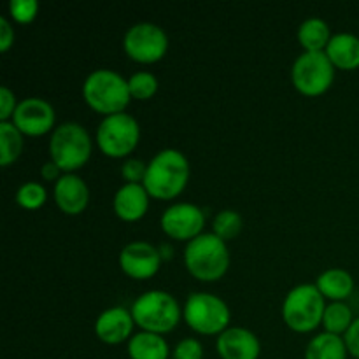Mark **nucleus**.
<instances>
[{"label":"nucleus","mask_w":359,"mask_h":359,"mask_svg":"<svg viewBox=\"0 0 359 359\" xmlns=\"http://www.w3.org/2000/svg\"><path fill=\"white\" fill-rule=\"evenodd\" d=\"M184 319L196 333L221 335L230 323V309L214 294L193 293L186 300Z\"/></svg>","instance_id":"nucleus-7"},{"label":"nucleus","mask_w":359,"mask_h":359,"mask_svg":"<svg viewBox=\"0 0 359 359\" xmlns=\"http://www.w3.org/2000/svg\"><path fill=\"white\" fill-rule=\"evenodd\" d=\"M346 340L333 333H321L309 342L305 351V359H346Z\"/></svg>","instance_id":"nucleus-21"},{"label":"nucleus","mask_w":359,"mask_h":359,"mask_svg":"<svg viewBox=\"0 0 359 359\" xmlns=\"http://www.w3.org/2000/svg\"><path fill=\"white\" fill-rule=\"evenodd\" d=\"M298 39H300L302 46L305 48V51L309 53H319L325 48H328L330 41V28L319 18H311V20L304 21L298 30Z\"/></svg>","instance_id":"nucleus-22"},{"label":"nucleus","mask_w":359,"mask_h":359,"mask_svg":"<svg viewBox=\"0 0 359 359\" xmlns=\"http://www.w3.org/2000/svg\"><path fill=\"white\" fill-rule=\"evenodd\" d=\"M133 318L130 312H126L123 307L107 309L98 316L95 323V333L98 339L105 344H121L130 337L133 328Z\"/></svg>","instance_id":"nucleus-16"},{"label":"nucleus","mask_w":359,"mask_h":359,"mask_svg":"<svg viewBox=\"0 0 359 359\" xmlns=\"http://www.w3.org/2000/svg\"><path fill=\"white\" fill-rule=\"evenodd\" d=\"M16 107V97L13 91L6 86L0 88V121H7L11 116H14Z\"/></svg>","instance_id":"nucleus-31"},{"label":"nucleus","mask_w":359,"mask_h":359,"mask_svg":"<svg viewBox=\"0 0 359 359\" xmlns=\"http://www.w3.org/2000/svg\"><path fill=\"white\" fill-rule=\"evenodd\" d=\"M146 172H147V165L144 163V161L135 160V158L126 160L121 168V175L126 181V184H139V182H144V179H146Z\"/></svg>","instance_id":"nucleus-29"},{"label":"nucleus","mask_w":359,"mask_h":359,"mask_svg":"<svg viewBox=\"0 0 359 359\" xmlns=\"http://www.w3.org/2000/svg\"><path fill=\"white\" fill-rule=\"evenodd\" d=\"M242 230V217L233 210H221L214 219V235L226 242L237 237Z\"/></svg>","instance_id":"nucleus-25"},{"label":"nucleus","mask_w":359,"mask_h":359,"mask_svg":"<svg viewBox=\"0 0 359 359\" xmlns=\"http://www.w3.org/2000/svg\"><path fill=\"white\" fill-rule=\"evenodd\" d=\"M23 149V137L20 130L14 126V123H0V163L2 167L13 163L18 160Z\"/></svg>","instance_id":"nucleus-23"},{"label":"nucleus","mask_w":359,"mask_h":359,"mask_svg":"<svg viewBox=\"0 0 359 359\" xmlns=\"http://www.w3.org/2000/svg\"><path fill=\"white\" fill-rule=\"evenodd\" d=\"M160 263V251L147 242H132L119 255L121 270L132 279H149L158 272Z\"/></svg>","instance_id":"nucleus-13"},{"label":"nucleus","mask_w":359,"mask_h":359,"mask_svg":"<svg viewBox=\"0 0 359 359\" xmlns=\"http://www.w3.org/2000/svg\"><path fill=\"white\" fill-rule=\"evenodd\" d=\"M189 179V163L182 153L165 149L147 165L144 188L158 200L175 198L186 188Z\"/></svg>","instance_id":"nucleus-1"},{"label":"nucleus","mask_w":359,"mask_h":359,"mask_svg":"<svg viewBox=\"0 0 359 359\" xmlns=\"http://www.w3.org/2000/svg\"><path fill=\"white\" fill-rule=\"evenodd\" d=\"M344 340H346L347 351H349L354 358L359 359V318L351 325V328L347 330Z\"/></svg>","instance_id":"nucleus-32"},{"label":"nucleus","mask_w":359,"mask_h":359,"mask_svg":"<svg viewBox=\"0 0 359 359\" xmlns=\"http://www.w3.org/2000/svg\"><path fill=\"white\" fill-rule=\"evenodd\" d=\"M149 193L140 184H125L114 196V210L123 221H137L147 212Z\"/></svg>","instance_id":"nucleus-17"},{"label":"nucleus","mask_w":359,"mask_h":359,"mask_svg":"<svg viewBox=\"0 0 359 359\" xmlns=\"http://www.w3.org/2000/svg\"><path fill=\"white\" fill-rule=\"evenodd\" d=\"M140 130L135 119L126 112L107 116L97 132L102 153L111 158H123L132 153L139 142Z\"/></svg>","instance_id":"nucleus-9"},{"label":"nucleus","mask_w":359,"mask_h":359,"mask_svg":"<svg viewBox=\"0 0 359 359\" xmlns=\"http://www.w3.org/2000/svg\"><path fill=\"white\" fill-rule=\"evenodd\" d=\"M333 67L342 70H354L359 67V39L353 34L333 35L326 48Z\"/></svg>","instance_id":"nucleus-18"},{"label":"nucleus","mask_w":359,"mask_h":359,"mask_svg":"<svg viewBox=\"0 0 359 359\" xmlns=\"http://www.w3.org/2000/svg\"><path fill=\"white\" fill-rule=\"evenodd\" d=\"M14 126L25 135H44L55 125V111L42 98H27L14 111Z\"/></svg>","instance_id":"nucleus-12"},{"label":"nucleus","mask_w":359,"mask_h":359,"mask_svg":"<svg viewBox=\"0 0 359 359\" xmlns=\"http://www.w3.org/2000/svg\"><path fill=\"white\" fill-rule=\"evenodd\" d=\"M46 189L39 182H27L18 189L16 200L21 207L28 210L39 209L46 202Z\"/></svg>","instance_id":"nucleus-27"},{"label":"nucleus","mask_w":359,"mask_h":359,"mask_svg":"<svg viewBox=\"0 0 359 359\" xmlns=\"http://www.w3.org/2000/svg\"><path fill=\"white\" fill-rule=\"evenodd\" d=\"M49 153H51L53 163L58 165L60 170H77L90 160V135L77 123H63L53 132Z\"/></svg>","instance_id":"nucleus-6"},{"label":"nucleus","mask_w":359,"mask_h":359,"mask_svg":"<svg viewBox=\"0 0 359 359\" xmlns=\"http://www.w3.org/2000/svg\"><path fill=\"white\" fill-rule=\"evenodd\" d=\"M203 347L198 340L186 339L177 344L174 351V359H202Z\"/></svg>","instance_id":"nucleus-30"},{"label":"nucleus","mask_w":359,"mask_h":359,"mask_svg":"<svg viewBox=\"0 0 359 359\" xmlns=\"http://www.w3.org/2000/svg\"><path fill=\"white\" fill-rule=\"evenodd\" d=\"M325 311V297L318 290V286L302 284L291 290L286 297L283 316L291 330L298 333H307L321 325Z\"/></svg>","instance_id":"nucleus-5"},{"label":"nucleus","mask_w":359,"mask_h":359,"mask_svg":"<svg viewBox=\"0 0 359 359\" xmlns=\"http://www.w3.org/2000/svg\"><path fill=\"white\" fill-rule=\"evenodd\" d=\"M217 353L223 359H258V337L245 328H228L217 337Z\"/></svg>","instance_id":"nucleus-14"},{"label":"nucleus","mask_w":359,"mask_h":359,"mask_svg":"<svg viewBox=\"0 0 359 359\" xmlns=\"http://www.w3.org/2000/svg\"><path fill=\"white\" fill-rule=\"evenodd\" d=\"M353 323V312L342 302H333L330 307H326L325 318H323L326 333H333V335L347 333Z\"/></svg>","instance_id":"nucleus-24"},{"label":"nucleus","mask_w":359,"mask_h":359,"mask_svg":"<svg viewBox=\"0 0 359 359\" xmlns=\"http://www.w3.org/2000/svg\"><path fill=\"white\" fill-rule=\"evenodd\" d=\"M318 290L325 298L333 302H342L351 297L354 290V280L349 272L342 269H332L321 273L318 279Z\"/></svg>","instance_id":"nucleus-19"},{"label":"nucleus","mask_w":359,"mask_h":359,"mask_svg":"<svg viewBox=\"0 0 359 359\" xmlns=\"http://www.w3.org/2000/svg\"><path fill=\"white\" fill-rule=\"evenodd\" d=\"M41 174L46 181H56V179H60V167L56 163H53V161H49V163H46L41 168Z\"/></svg>","instance_id":"nucleus-34"},{"label":"nucleus","mask_w":359,"mask_h":359,"mask_svg":"<svg viewBox=\"0 0 359 359\" xmlns=\"http://www.w3.org/2000/svg\"><path fill=\"white\" fill-rule=\"evenodd\" d=\"M123 46L126 55L135 62L154 63L167 53L168 39L158 25L139 23L126 32Z\"/></svg>","instance_id":"nucleus-10"},{"label":"nucleus","mask_w":359,"mask_h":359,"mask_svg":"<svg viewBox=\"0 0 359 359\" xmlns=\"http://www.w3.org/2000/svg\"><path fill=\"white\" fill-rule=\"evenodd\" d=\"M130 95L137 100H147L158 90V79L149 72H137L128 81Z\"/></svg>","instance_id":"nucleus-26"},{"label":"nucleus","mask_w":359,"mask_h":359,"mask_svg":"<svg viewBox=\"0 0 359 359\" xmlns=\"http://www.w3.org/2000/svg\"><path fill=\"white\" fill-rule=\"evenodd\" d=\"M205 224V216L193 203H175L168 207L161 216V228L165 233L175 241L196 238Z\"/></svg>","instance_id":"nucleus-11"},{"label":"nucleus","mask_w":359,"mask_h":359,"mask_svg":"<svg viewBox=\"0 0 359 359\" xmlns=\"http://www.w3.org/2000/svg\"><path fill=\"white\" fill-rule=\"evenodd\" d=\"M84 100L93 111L112 116L125 111L130 102L128 83L114 70H95L88 76L83 86Z\"/></svg>","instance_id":"nucleus-3"},{"label":"nucleus","mask_w":359,"mask_h":359,"mask_svg":"<svg viewBox=\"0 0 359 359\" xmlns=\"http://www.w3.org/2000/svg\"><path fill=\"white\" fill-rule=\"evenodd\" d=\"M333 63L330 62L325 51L309 53L305 51L297 58L293 65V84L300 93L307 97H318L323 95L333 83Z\"/></svg>","instance_id":"nucleus-8"},{"label":"nucleus","mask_w":359,"mask_h":359,"mask_svg":"<svg viewBox=\"0 0 359 359\" xmlns=\"http://www.w3.org/2000/svg\"><path fill=\"white\" fill-rule=\"evenodd\" d=\"M55 200L56 205L65 214L76 216L86 209L90 202V191L88 186L79 175L65 174L56 181L55 186Z\"/></svg>","instance_id":"nucleus-15"},{"label":"nucleus","mask_w":359,"mask_h":359,"mask_svg":"<svg viewBox=\"0 0 359 359\" xmlns=\"http://www.w3.org/2000/svg\"><path fill=\"white\" fill-rule=\"evenodd\" d=\"M128 354L132 359H168V344L156 333H137L130 339Z\"/></svg>","instance_id":"nucleus-20"},{"label":"nucleus","mask_w":359,"mask_h":359,"mask_svg":"<svg viewBox=\"0 0 359 359\" xmlns=\"http://www.w3.org/2000/svg\"><path fill=\"white\" fill-rule=\"evenodd\" d=\"M132 318L140 328H144V332L161 335L177 326L181 309L172 294L165 291H147L133 304Z\"/></svg>","instance_id":"nucleus-4"},{"label":"nucleus","mask_w":359,"mask_h":359,"mask_svg":"<svg viewBox=\"0 0 359 359\" xmlns=\"http://www.w3.org/2000/svg\"><path fill=\"white\" fill-rule=\"evenodd\" d=\"M14 42V30L6 18H0V51L6 53Z\"/></svg>","instance_id":"nucleus-33"},{"label":"nucleus","mask_w":359,"mask_h":359,"mask_svg":"<svg viewBox=\"0 0 359 359\" xmlns=\"http://www.w3.org/2000/svg\"><path fill=\"white\" fill-rule=\"evenodd\" d=\"M9 11L18 23H30L37 16L39 4L35 0H11Z\"/></svg>","instance_id":"nucleus-28"},{"label":"nucleus","mask_w":359,"mask_h":359,"mask_svg":"<svg viewBox=\"0 0 359 359\" xmlns=\"http://www.w3.org/2000/svg\"><path fill=\"white\" fill-rule=\"evenodd\" d=\"M184 262L189 273L203 283L219 280L230 266V255L226 244L216 235H198L188 244Z\"/></svg>","instance_id":"nucleus-2"}]
</instances>
